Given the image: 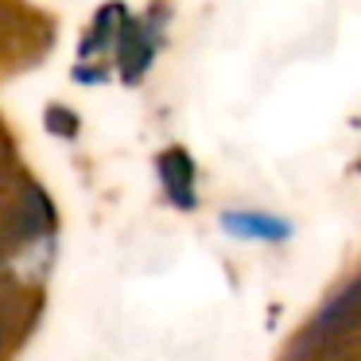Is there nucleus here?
Segmentation results:
<instances>
[{
  "mask_svg": "<svg viewBox=\"0 0 361 361\" xmlns=\"http://www.w3.org/2000/svg\"><path fill=\"white\" fill-rule=\"evenodd\" d=\"M159 27H164V8H156L152 16L144 20H128L121 24L117 32V66H121V78L125 82H140L148 74L152 59H156V47H159Z\"/></svg>",
  "mask_w": 361,
  "mask_h": 361,
  "instance_id": "f257e3e1",
  "label": "nucleus"
},
{
  "mask_svg": "<svg viewBox=\"0 0 361 361\" xmlns=\"http://www.w3.org/2000/svg\"><path fill=\"white\" fill-rule=\"evenodd\" d=\"M159 179H164L167 198L175 206H183V210L195 206V164H190V156L183 148H171L159 156Z\"/></svg>",
  "mask_w": 361,
  "mask_h": 361,
  "instance_id": "f03ea898",
  "label": "nucleus"
},
{
  "mask_svg": "<svg viewBox=\"0 0 361 361\" xmlns=\"http://www.w3.org/2000/svg\"><path fill=\"white\" fill-rule=\"evenodd\" d=\"M121 24H125V8H121V4H109V8L97 12L94 27H90V39L82 43V59L97 55V51H105V47H113V43H117Z\"/></svg>",
  "mask_w": 361,
  "mask_h": 361,
  "instance_id": "7ed1b4c3",
  "label": "nucleus"
},
{
  "mask_svg": "<svg viewBox=\"0 0 361 361\" xmlns=\"http://www.w3.org/2000/svg\"><path fill=\"white\" fill-rule=\"evenodd\" d=\"M226 229L241 237H268V241L283 237V226L276 218H264V214H226Z\"/></svg>",
  "mask_w": 361,
  "mask_h": 361,
  "instance_id": "20e7f679",
  "label": "nucleus"
},
{
  "mask_svg": "<svg viewBox=\"0 0 361 361\" xmlns=\"http://www.w3.org/2000/svg\"><path fill=\"white\" fill-rule=\"evenodd\" d=\"M47 121H51V128H55L59 136H74V133H78V117H74V113H66L63 105H51Z\"/></svg>",
  "mask_w": 361,
  "mask_h": 361,
  "instance_id": "39448f33",
  "label": "nucleus"
}]
</instances>
